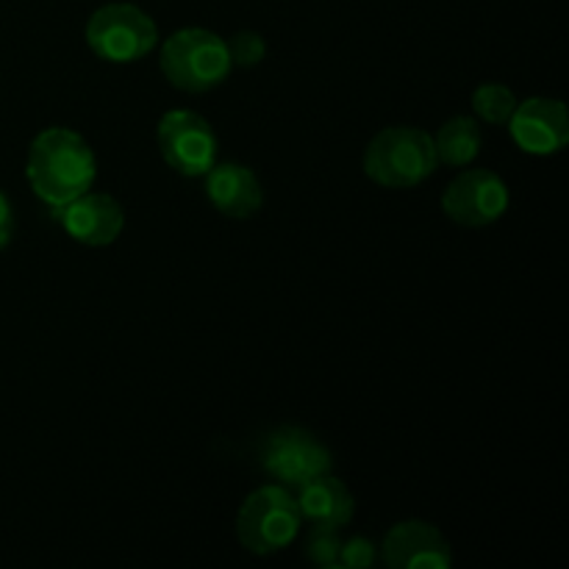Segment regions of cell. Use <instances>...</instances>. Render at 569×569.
Returning <instances> with one entry per match:
<instances>
[{"instance_id":"8","label":"cell","mask_w":569,"mask_h":569,"mask_svg":"<svg viewBox=\"0 0 569 569\" xmlns=\"http://www.w3.org/2000/svg\"><path fill=\"white\" fill-rule=\"evenodd\" d=\"M442 209L459 226H489L509 209V187L492 170H465L445 189Z\"/></svg>"},{"instance_id":"12","label":"cell","mask_w":569,"mask_h":569,"mask_svg":"<svg viewBox=\"0 0 569 569\" xmlns=\"http://www.w3.org/2000/svg\"><path fill=\"white\" fill-rule=\"evenodd\" d=\"M206 194H209L211 206H214L220 214L244 217L256 214L264 203V192H261L259 178L253 176V170L242 164H214L206 172Z\"/></svg>"},{"instance_id":"19","label":"cell","mask_w":569,"mask_h":569,"mask_svg":"<svg viewBox=\"0 0 569 569\" xmlns=\"http://www.w3.org/2000/svg\"><path fill=\"white\" fill-rule=\"evenodd\" d=\"M11 233H14V209H11L9 198L0 192V250L11 242Z\"/></svg>"},{"instance_id":"17","label":"cell","mask_w":569,"mask_h":569,"mask_svg":"<svg viewBox=\"0 0 569 569\" xmlns=\"http://www.w3.org/2000/svg\"><path fill=\"white\" fill-rule=\"evenodd\" d=\"M226 44H228V56H231V64L237 67L259 64L267 53L264 39H261V33L256 31H239L237 37Z\"/></svg>"},{"instance_id":"18","label":"cell","mask_w":569,"mask_h":569,"mask_svg":"<svg viewBox=\"0 0 569 569\" xmlns=\"http://www.w3.org/2000/svg\"><path fill=\"white\" fill-rule=\"evenodd\" d=\"M376 561V545L365 537H353L348 542H342V550H339V565L348 569H365Z\"/></svg>"},{"instance_id":"3","label":"cell","mask_w":569,"mask_h":569,"mask_svg":"<svg viewBox=\"0 0 569 569\" xmlns=\"http://www.w3.org/2000/svg\"><path fill=\"white\" fill-rule=\"evenodd\" d=\"M226 39L206 28H181L161 48V72L181 92H209L231 76Z\"/></svg>"},{"instance_id":"10","label":"cell","mask_w":569,"mask_h":569,"mask_svg":"<svg viewBox=\"0 0 569 569\" xmlns=\"http://www.w3.org/2000/svg\"><path fill=\"white\" fill-rule=\"evenodd\" d=\"M511 139L520 150L533 156L559 153L569 142V114L567 106L553 98H531L517 103L509 120Z\"/></svg>"},{"instance_id":"5","label":"cell","mask_w":569,"mask_h":569,"mask_svg":"<svg viewBox=\"0 0 569 569\" xmlns=\"http://www.w3.org/2000/svg\"><path fill=\"white\" fill-rule=\"evenodd\" d=\"M156 22L139 6L109 3L100 6L87 22V42L94 56L114 64L139 61L156 48Z\"/></svg>"},{"instance_id":"1","label":"cell","mask_w":569,"mask_h":569,"mask_svg":"<svg viewBox=\"0 0 569 569\" xmlns=\"http://www.w3.org/2000/svg\"><path fill=\"white\" fill-rule=\"evenodd\" d=\"M28 183L50 209L89 192L98 176V161L81 133L70 128H48L28 150Z\"/></svg>"},{"instance_id":"15","label":"cell","mask_w":569,"mask_h":569,"mask_svg":"<svg viewBox=\"0 0 569 569\" xmlns=\"http://www.w3.org/2000/svg\"><path fill=\"white\" fill-rule=\"evenodd\" d=\"M472 109L489 126H506L517 109V98L511 89L500 83H483L472 92Z\"/></svg>"},{"instance_id":"4","label":"cell","mask_w":569,"mask_h":569,"mask_svg":"<svg viewBox=\"0 0 569 569\" xmlns=\"http://www.w3.org/2000/svg\"><path fill=\"white\" fill-rule=\"evenodd\" d=\"M300 509L292 492L278 483L244 498L237 515V539L253 556H272L289 548L300 533Z\"/></svg>"},{"instance_id":"2","label":"cell","mask_w":569,"mask_h":569,"mask_svg":"<svg viewBox=\"0 0 569 569\" xmlns=\"http://www.w3.org/2000/svg\"><path fill=\"white\" fill-rule=\"evenodd\" d=\"M437 148L422 128L392 126L378 133L365 150L370 181L389 189H411L437 170Z\"/></svg>"},{"instance_id":"11","label":"cell","mask_w":569,"mask_h":569,"mask_svg":"<svg viewBox=\"0 0 569 569\" xmlns=\"http://www.w3.org/2000/svg\"><path fill=\"white\" fill-rule=\"evenodd\" d=\"M383 565L395 569H448L453 550L437 526L422 520L398 522L383 539Z\"/></svg>"},{"instance_id":"14","label":"cell","mask_w":569,"mask_h":569,"mask_svg":"<svg viewBox=\"0 0 569 569\" xmlns=\"http://www.w3.org/2000/svg\"><path fill=\"white\" fill-rule=\"evenodd\" d=\"M481 128L472 117H453V120L439 128L437 139H433L437 159L450 167H465L476 161V156L481 153Z\"/></svg>"},{"instance_id":"16","label":"cell","mask_w":569,"mask_h":569,"mask_svg":"<svg viewBox=\"0 0 569 569\" xmlns=\"http://www.w3.org/2000/svg\"><path fill=\"white\" fill-rule=\"evenodd\" d=\"M339 550H342V539L337 537V528L315 526V531L306 539V553L320 567H337Z\"/></svg>"},{"instance_id":"7","label":"cell","mask_w":569,"mask_h":569,"mask_svg":"<svg viewBox=\"0 0 569 569\" xmlns=\"http://www.w3.org/2000/svg\"><path fill=\"white\" fill-rule=\"evenodd\" d=\"M161 159L187 178H200L214 167L217 137L209 122L187 109L167 111L159 122Z\"/></svg>"},{"instance_id":"13","label":"cell","mask_w":569,"mask_h":569,"mask_svg":"<svg viewBox=\"0 0 569 569\" xmlns=\"http://www.w3.org/2000/svg\"><path fill=\"white\" fill-rule=\"evenodd\" d=\"M295 500H298L300 517H306L311 526L337 528L339 531V528L353 520V495H350V489L342 481L331 478L328 472L309 481L306 487H300Z\"/></svg>"},{"instance_id":"6","label":"cell","mask_w":569,"mask_h":569,"mask_svg":"<svg viewBox=\"0 0 569 569\" xmlns=\"http://www.w3.org/2000/svg\"><path fill=\"white\" fill-rule=\"evenodd\" d=\"M331 465V450L303 428H278L261 448V467L267 476L278 481V487L295 492L315 478L326 476Z\"/></svg>"},{"instance_id":"9","label":"cell","mask_w":569,"mask_h":569,"mask_svg":"<svg viewBox=\"0 0 569 569\" xmlns=\"http://www.w3.org/2000/svg\"><path fill=\"white\" fill-rule=\"evenodd\" d=\"M56 220L67 231V237L89 248H103L111 244L126 228V211L111 194L83 192L72 198L70 203L56 206Z\"/></svg>"}]
</instances>
